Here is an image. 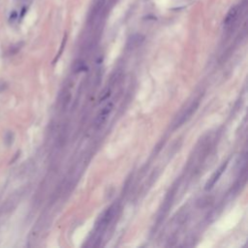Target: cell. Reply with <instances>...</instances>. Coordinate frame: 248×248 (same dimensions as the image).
Returning <instances> with one entry per match:
<instances>
[{
  "label": "cell",
  "instance_id": "cell-1",
  "mask_svg": "<svg viewBox=\"0 0 248 248\" xmlns=\"http://www.w3.org/2000/svg\"><path fill=\"white\" fill-rule=\"evenodd\" d=\"M198 107H199V102H194L193 104H191V106L186 108V111L179 116V117H178V120L176 121V125H174V128H177V127L181 126L182 124L187 121V120L193 115L194 112L197 111Z\"/></svg>",
  "mask_w": 248,
  "mask_h": 248
},
{
  "label": "cell",
  "instance_id": "cell-7",
  "mask_svg": "<svg viewBox=\"0 0 248 248\" xmlns=\"http://www.w3.org/2000/svg\"><path fill=\"white\" fill-rule=\"evenodd\" d=\"M6 87H7V84L5 83H0V92H2V91L5 90Z\"/></svg>",
  "mask_w": 248,
  "mask_h": 248
},
{
  "label": "cell",
  "instance_id": "cell-6",
  "mask_svg": "<svg viewBox=\"0 0 248 248\" xmlns=\"http://www.w3.org/2000/svg\"><path fill=\"white\" fill-rule=\"evenodd\" d=\"M18 18V13L16 11H13L10 15V18H9V21L10 22H14L16 19Z\"/></svg>",
  "mask_w": 248,
  "mask_h": 248
},
{
  "label": "cell",
  "instance_id": "cell-3",
  "mask_svg": "<svg viewBox=\"0 0 248 248\" xmlns=\"http://www.w3.org/2000/svg\"><path fill=\"white\" fill-rule=\"evenodd\" d=\"M238 16V6H234L229 10L228 14L224 18V26L225 28H231L232 25L235 22Z\"/></svg>",
  "mask_w": 248,
  "mask_h": 248
},
{
  "label": "cell",
  "instance_id": "cell-4",
  "mask_svg": "<svg viewBox=\"0 0 248 248\" xmlns=\"http://www.w3.org/2000/svg\"><path fill=\"white\" fill-rule=\"evenodd\" d=\"M227 166H228V161L223 163V164L220 166V168L212 174V176L209 178V180L207 181V183L205 184V190H210L213 187V186L215 185V183L219 180L220 176H222V173H224V170H226Z\"/></svg>",
  "mask_w": 248,
  "mask_h": 248
},
{
  "label": "cell",
  "instance_id": "cell-5",
  "mask_svg": "<svg viewBox=\"0 0 248 248\" xmlns=\"http://www.w3.org/2000/svg\"><path fill=\"white\" fill-rule=\"evenodd\" d=\"M4 142H5L7 146H11L14 142V134L11 131H7L4 135Z\"/></svg>",
  "mask_w": 248,
  "mask_h": 248
},
{
  "label": "cell",
  "instance_id": "cell-2",
  "mask_svg": "<svg viewBox=\"0 0 248 248\" xmlns=\"http://www.w3.org/2000/svg\"><path fill=\"white\" fill-rule=\"evenodd\" d=\"M112 108H114V104L112 103H108L106 106L103 108V110L99 112L98 116H97V118L95 120V125L96 127H100L102 124L106 121L108 114H111V111H112Z\"/></svg>",
  "mask_w": 248,
  "mask_h": 248
}]
</instances>
